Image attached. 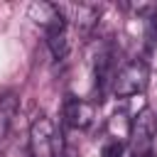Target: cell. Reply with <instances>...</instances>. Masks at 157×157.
<instances>
[{"label":"cell","instance_id":"cell-1","mask_svg":"<svg viewBox=\"0 0 157 157\" xmlns=\"http://www.w3.org/2000/svg\"><path fill=\"white\" fill-rule=\"evenodd\" d=\"M66 142L54 120L39 113L29 125V155L32 157H64Z\"/></svg>","mask_w":157,"mask_h":157},{"label":"cell","instance_id":"cell-2","mask_svg":"<svg viewBox=\"0 0 157 157\" xmlns=\"http://www.w3.org/2000/svg\"><path fill=\"white\" fill-rule=\"evenodd\" d=\"M155 132H157V118L150 108H142L132 120H130V152L132 157H150L152 145H155Z\"/></svg>","mask_w":157,"mask_h":157},{"label":"cell","instance_id":"cell-3","mask_svg":"<svg viewBox=\"0 0 157 157\" xmlns=\"http://www.w3.org/2000/svg\"><path fill=\"white\" fill-rule=\"evenodd\" d=\"M147 81H150V69L142 59H132L128 61L113 78V93L118 98H130V96H137L147 88Z\"/></svg>","mask_w":157,"mask_h":157},{"label":"cell","instance_id":"cell-4","mask_svg":"<svg viewBox=\"0 0 157 157\" xmlns=\"http://www.w3.org/2000/svg\"><path fill=\"white\" fill-rule=\"evenodd\" d=\"M27 15L29 20H34L47 34L52 32H66V15H64V7H59L56 2H47V0H34L29 7H27Z\"/></svg>","mask_w":157,"mask_h":157},{"label":"cell","instance_id":"cell-5","mask_svg":"<svg viewBox=\"0 0 157 157\" xmlns=\"http://www.w3.org/2000/svg\"><path fill=\"white\" fill-rule=\"evenodd\" d=\"M61 115H64V123L69 128H76V130H83L93 123V105L83 98H76V96H66L64 98V108H61Z\"/></svg>","mask_w":157,"mask_h":157},{"label":"cell","instance_id":"cell-6","mask_svg":"<svg viewBox=\"0 0 157 157\" xmlns=\"http://www.w3.org/2000/svg\"><path fill=\"white\" fill-rule=\"evenodd\" d=\"M17 108H20V101L12 91L0 96V140H5V135L10 132V125H12V118L17 115Z\"/></svg>","mask_w":157,"mask_h":157},{"label":"cell","instance_id":"cell-7","mask_svg":"<svg viewBox=\"0 0 157 157\" xmlns=\"http://www.w3.org/2000/svg\"><path fill=\"white\" fill-rule=\"evenodd\" d=\"M47 44H49L54 59L61 61V59L69 56V37H66V32H52V34H47Z\"/></svg>","mask_w":157,"mask_h":157},{"label":"cell","instance_id":"cell-8","mask_svg":"<svg viewBox=\"0 0 157 157\" xmlns=\"http://www.w3.org/2000/svg\"><path fill=\"white\" fill-rule=\"evenodd\" d=\"M123 152H125L123 140H113V137L101 147V157H123Z\"/></svg>","mask_w":157,"mask_h":157}]
</instances>
